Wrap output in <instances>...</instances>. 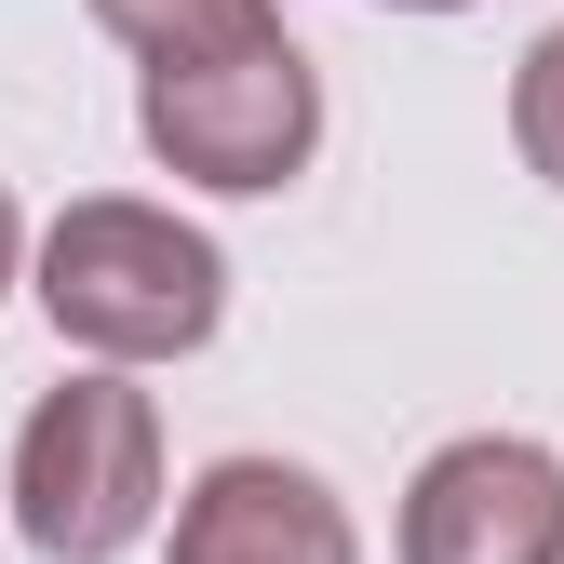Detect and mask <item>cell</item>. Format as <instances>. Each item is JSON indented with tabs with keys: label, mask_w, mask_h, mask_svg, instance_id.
<instances>
[{
	"label": "cell",
	"mask_w": 564,
	"mask_h": 564,
	"mask_svg": "<svg viewBox=\"0 0 564 564\" xmlns=\"http://www.w3.org/2000/svg\"><path fill=\"white\" fill-rule=\"evenodd\" d=\"M134 134H149V162L188 175V188H296L310 149H323V67L296 41H229V54H188V67H149V95H134Z\"/></svg>",
	"instance_id": "obj_3"
},
{
	"label": "cell",
	"mask_w": 564,
	"mask_h": 564,
	"mask_svg": "<svg viewBox=\"0 0 564 564\" xmlns=\"http://www.w3.org/2000/svg\"><path fill=\"white\" fill-rule=\"evenodd\" d=\"M403 564H564V457L470 431L403 484Z\"/></svg>",
	"instance_id": "obj_4"
},
{
	"label": "cell",
	"mask_w": 564,
	"mask_h": 564,
	"mask_svg": "<svg viewBox=\"0 0 564 564\" xmlns=\"http://www.w3.org/2000/svg\"><path fill=\"white\" fill-rule=\"evenodd\" d=\"M175 564H364L336 484L296 457H216L175 498Z\"/></svg>",
	"instance_id": "obj_5"
},
{
	"label": "cell",
	"mask_w": 564,
	"mask_h": 564,
	"mask_svg": "<svg viewBox=\"0 0 564 564\" xmlns=\"http://www.w3.org/2000/svg\"><path fill=\"white\" fill-rule=\"evenodd\" d=\"M14 524L54 564H121L162 524V416H149V390H121V364L28 403V431H14Z\"/></svg>",
	"instance_id": "obj_2"
},
{
	"label": "cell",
	"mask_w": 564,
	"mask_h": 564,
	"mask_svg": "<svg viewBox=\"0 0 564 564\" xmlns=\"http://www.w3.org/2000/svg\"><path fill=\"white\" fill-rule=\"evenodd\" d=\"M41 323L95 364H188L229 323V256L162 202H67L41 229Z\"/></svg>",
	"instance_id": "obj_1"
},
{
	"label": "cell",
	"mask_w": 564,
	"mask_h": 564,
	"mask_svg": "<svg viewBox=\"0 0 564 564\" xmlns=\"http://www.w3.org/2000/svg\"><path fill=\"white\" fill-rule=\"evenodd\" d=\"M390 14H470V0H390Z\"/></svg>",
	"instance_id": "obj_9"
},
{
	"label": "cell",
	"mask_w": 564,
	"mask_h": 564,
	"mask_svg": "<svg viewBox=\"0 0 564 564\" xmlns=\"http://www.w3.org/2000/svg\"><path fill=\"white\" fill-rule=\"evenodd\" d=\"M95 28H108V41H134L149 67H188V54L269 41L282 14H269V0H95Z\"/></svg>",
	"instance_id": "obj_6"
},
{
	"label": "cell",
	"mask_w": 564,
	"mask_h": 564,
	"mask_svg": "<svg viewBox=\"0 0 564 564\" xmlns=\"http://www.w3.org/2000/svg\"><path fill=\"white\" fill-rule=\"evenodd\" d=\"M14 256H28V229H14V188H0V282H14Z\"/></svg>",
	"instance_id": "obj_8"
},
{
	"label": "cell",
	"mask_w": 564,
	"mask_h": 564,
	"mask_svg": "<svg viewBox=\"0 0 564 564\" xmlns=\"http://www.w3.org/2000/svg\"><path fill=\"white\" fill-rule=\"evenodd\" d=\"M511 149L564 188V28H538V41H524V67H511Z\"/></svg>",
	"instance_id": "obj_7"
}]
</instances>
